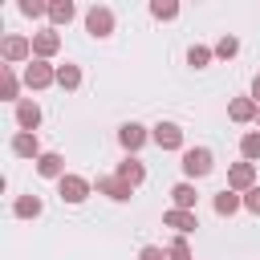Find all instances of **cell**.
<instances>
[{"mask_svg":"<svg viewBox=\"0 0 260 260\" xmlns=\"http://www.w3.org/2000/svg\"><path fill=\"white\" fill-rule=\"evenodd\" d=\"M171 199H175L179 211H195V187L191 183H175L171 187Z\"/></svg>","mask_w":260,"mask_h":260,"instance_id":"obj_19","label":"cell"},{"mask_svg":"<svg viewBox=\"0 0 260 260\" xmlns=\"http://www.w3.org/2000/svg\"><path fill=\"white\" fill-rule=\"evenodd\" d=\"M167 260H191V248H187V240H183V236H175V240H171Z\"/></svg>","mask_w":260,"mask_h":260,"instance_id":"obj_24","label":"cell"},{"mask_svg":"<svg viewBox=\"0 0 260 260\" xmlns=\"http://www.w3.org/2000/svg\"><path fill=\"white\" fill-rule=\"evenodd\" d=\"M118 179H126L130 187H138V183L146 179V167H142V158H134V154H126V158L118 162Z\"/></svg>","mask_w":260,"mask_h":260,"instance_id":"obj_14","label":"cell"},{"mask_svg":"<svg viewBox=\"0 0 260 260\" xmlns=\"http://www.w3.org/2000/svg\"><path fill=\"white\" fill-rule=\"evenodd\" d=\"M57 191H61L65 203H81V199L89 195V183H85L81 175H61V179H57Z\"/></svg>","mask_w":260,"mask_h":260,"instance_id":"obj_4","label":"cell"},{"mask_svg":"<svg viewBox=\"0 0 260 260\" xmlns=\"http://www.w3.org/2000/svg\"><path fill=\"white\" fill-rule=\"evenodd\" d=\"M150 12H154L158 20H171V16H179V4H171V0H154Z\"/></svg>","mask_w":260,"mask_h":260,"instance_id":"obj_25","label":"cell"},{"mask_svg":"<svg viewBox=\"0 0 260 260\" xmlns=\"http://www.w3.org/2000/svg\"><path fill=\"white\" fill-rule=\"evenodd\" d=\"M244 207H248V211H256V215H260V187H252V191H248V195H244Z\"/></svg>","mask_w":260,"mask_h":260,"instance_id":"obj_29","label":"cell"},{"mask_svg":"<svg viewBox=\"0 0 260 260\" xmlns=\"http://www.w3.org/2000/svg\"><path fill=\"white\" fill-rule=\"evenodd\" d=\"M138 260H167V252H162V248H154V244H146V248L138 252Z\"/></svg>","mask_w":260,"mask_h":260,"instance_id":"obj_30","label":"cell"},{"mask_svg":"<svg viewBox=\"0 0 260 260\" xmlns=\"http://www.w3.org/2000/svg\"><path fill=\"white\" fill-rule=\"evenodd\" d=\"M228 187H232V191H244V195H248V191L256 187V167H252V162H236V167L228 171Z\"/></svg>","mask_w":260,"mask_h":260,"instance_id":"obj_5","label":"cell"},{"mask_svg":"<svg viewBox=\"0 0 260 260\" xmlns=\"http://www.w3.org/2000/svg\"><path fill=\"white\" fill-rule=\"evenodd\" d=\"M85 28H89L93 37H110V32H114V12H110L106 4H93V8L85 12Z\"/></svg>","mask_w":260,"mask_h":260,"instance_id":"obj_3","label":"cell"},{"mask_svg":"<svg viewBox=\"0 0 260 260\" xmlns=\"http://www.w3.org/2000/svg\"><path fill=\"white\" fill-rule=\"evenodd\" d=\"M57 85L61 89H77L81 85V69L77 65H57Z\"/></svg>","mask_w":260,"mask_h":260,"instance_id":"obj_21","label":"cell"},{"mask_svg":"<svg viewBox=\"0 0 260 260\" xmlns=\"http://www.w3.org/2000/svg\"><path fill=\"white\" fill-rule=\"evenodd\" d=\"M256 122H260V118H256Z\"/></svg>","mask_w":260,"mask_h":260,"instance_id":"obj_32","label":"cell"},{"mask_svg":"<svg viewBox=\"0 0 260 260\" xmlns=\"http://www.w3.org/2000/svg\"><path fill=\"white\" fill-rule=\"evenodd\" d=\"M211 167H215V158H211V150H207V146H191V150H183V171H187L191 179L211 175Z\"/></svg>","mask_w":260,"mask_h":260,"instance_id":"obj_1","label":"cell"},{"mask_svg":"<svg viewBox=\"0 0 260 260\" xmlns=\"http://www.w3.org/2000/svg\"><path fill=\"white\" fill-rule=\"evenodd\" d=\"M0 53H4V61H8V65H16V61H24V57L32 53V41H28V37H4Z\"/></svg>","mask_w":260,"mask_h":260,"instance_id":"obj_9","label":"cell"},{"mask_svg":"<svg viewBox=\"0 0 260 260\" xmlns=\"http://www.w3.org/2000/svg\"><path fill=\"white\" fill-rule=\"evenodd\" d=\"M162 223H167V228H175L179 236H187V232H195V228H199L195 211H179V207H171V211L162 215Z\"/></svg>","mask_w":260,"mask_h":260,"instance_id":"obj_10","label":"cell"},{"mask_svg":"<svg viewBox=\"0 0 260 260\" xmlns=\"http://www.w3.org/2000/svg\"><path fill=\"white\" fill-rule=\"evenodd\" d=\"M252 102L260 106V73H256V81H252Z\"/></svg>","mask_w":260,"mask_h":260,"instance_id":"obj_31","label":"cell"},{"mask_svg":"<svg viewBox=\"0 0 260 260\" xmlns=\"http://www.w3.org/2000/svg\"><path fill=\"white\" fill-rule=\"evenodd\" d=\"M37 175H45V179H61V175H65V158L53 154V150L41 154V158H37Z\"/></svg>","mask_w":260,"mask_h":260,"instance_id":"obj_16","label":"cell"},{"mask_svg":"<svg viewBox=\"0 0 260 260\" xmlns=\"http://www.w3.org/2000/svg\"><path fill=\"white\" fill-rule=\"evenodd\" d=\"M73 12H77V8H73L69 0H53V4H49V20H53V24H69Z\"/></svg>","mask_w":260,"mask_h":260,"instance_id":"obj_20","label":"cell"},{"mask_svg":"<svg viewBox=\"0 0 260 260\" xmlns=\"http://www.w3.org/2000/svg\"><path fill=\"white\" fill-rule=\"evenodd\" d=\"M150 138L158 142V150H179V146H183V130H179L175 122H158Z\"/></svg>","mask_w":260,"mask_h":260,"instance_id":"obj_6","label":"cell"},{"mask_svg":"<svg viewBox=\"0 0 260 260\" xmlns=\"http://www.w3.org/2000/svg\"><path fill=\"white\" fill-rule=\"evenodd\" d=\"M240 154H244L248 162H252V158H260V134H256V130L240 138Z\"/></svg>","mask_w":260,"mask_h":260,"instance_id":"obj_23","label":"cell"},{"mask_svg":"<svg viewBox=\"0 0 260 260\" xmlns=\"http://www.w3.org/2000/svg\"><path fill=\"white\" fill-rule=\"evenodd\" d=\"M16 126L32 134V130L41 126V106H37V102H16Z\"/></svg>","mask_w":260,"mask_h":260,"instance_id":"obj_11","label":"cell"},{"mask_svg":"<svg viewBox=\"0 0 260 260\" xmlns=\"http://www.w3.org/2000/svg\"><path fill=\"white\" fill-rule=\"evenodd\" d=\"M12 154H16V158H41V146H37V134H28V130H20V134H12Z\"/></svg>","mask_w":260,"mask_h":260,"instance_id":"obj_13","label":"cell"},{"mask_svg":"<svg viewBox=\"0 0 260 260\" xmlns=\"http://www.w3.org/2000/svg\"><path fill=\"white\" fill-rule=\"evenodd\" d=\"M98 191H102V195H110V199H118V203L134 195V187H130L126 179H118V175H98Z\"/></svg>","mask_w":260,"mask_h":260,"instance_id":"obj_7","label":"cell"},{"mask_svg":"<svg viewBox=\"0 0 260 260\" xmlns=\"http://www.w3.org/2000/svg\"><path fill=\"white\" fill-rule=\"evenodd\" d=\"M41 207H45V203H41L37 195H20V199L12 203V215H16V219H37Z\"/></svg>","mask_w":260,"mask_h":260,"instance_id":"obj_18","label":"cell"},{"mask_svg":"<svg viewBox=\"0 0 260 260\" xmlns=\"http://www.w3.org/2000/svg\"><path fill=\"white\" fill-rule=\"evenodd\" d=\"M61 49V37H57V28H45V32H32V53H37V61H45V57H53Z\"/></svg>","mask_w":260,"mask_h":260,"instance_id":"obj_8","label":"cell"},{"mask_svg":"<svg viewBox=\"0 0 260 260\" xmlns=\"http://www.w3.org/2000/svg\"><path fill=\"white\" fill-rule=\"evenodd\" d=\"M236 53H240V41H236V37H219L215 57H236Z\"/></svg>","mask_w":260,"mask_h":260,"instance_id":"obj_26","label":"cell"},{"mask_svg":"<svg viewBox=\"0 0 260 260\" xmlns=\"http://www.w3.org/2000/svg\"><path fill=\"white\" fill-rule=\"evenodd\" d=\"M146 138H150V134H146V126H138V122H126V126L118 130V142H122V146H126L130 154H134V150H138V146H142Z\"/></svg>","mask_w":260,"mask_h":260,"instance_id":"obj_12","label":"cell"},{"mask_svg":"<svg viewBox=\"0 0 260 260\" xmlns=\"http://www.w3.org/2000/svg\"><path fill=\"white\" fill-rule=\"evenodd\" d=\"M228 118H232V122H252V118H260V106H256L252 98H236V102L228 106Z\"/></svg>","mask_w":260,"mask_h":260,"instance_id":"obj_15","label":"cell"},{"mask_svg":"<svg viewBox=\"0 0 260 260\" xmlns=\"http://www.w3.org/2000/svg\"><path fill=\"white\" fill-rule=\"evenodd\" d=\"M240 207H244V199H240L232 187H223V191L215 195V215H236Z\"/></svg>","mask_w":260,"mask_h":260,"instance_id":"obj_17","label":"cell"},{"mask_svg":"<svg viewBox=\"0 0 260 260\" xmlns=\"http://www.w3.org/2000/svg\"><path fill=\"white\" fill-rule=\"evenodd\" d=\"M57 81V69L49 65V61H28L24 65V85L28 89H45V85H53Z\"/></svg>","mask_w":260,"mask_h":260,"instance_id":"obj_2","label":"cell"},{"mask_svg":"<svg viewBox=\"0 0 260 260\" xmlns=\"http://www.w3.org/2000/svg\"><path fill=\"white\" fill-rule=\"evenodd\" d=\"M0 73H4V85H0V93H4L8 102H16V93H20V81H16L12 65H0Z\"/></svg>","mask_w":260,"mask_h":260,"instance_id":"obj_22","label":"cell"},{"mask_svg":"<svg viewBox=\"0 0 260 260\" xmlns=\"http://www.w3.org/2000/svg\"><path fill=\"white\" fill-rule=\"evenodd\" d=\"M20 12H24V16H45L49 4H41V0H20Z\"/></svg>","mask_w":260,"mask_h":260,"instance_id":"obj_28","label":"cell"},{"mask_svg":"<svg viewBox=\"0 0 260 260\" xmlns=\"http://www.w3.org/2000/svg\"><path fill=\"white\" fill-rule=\"evenodd\" d=\"M187 61H191L195 69H203V65L211 61V49H203V45H191V53H187Z\"/></svg>","mask_w":260,"mask_h":260,"instance_id":"obj_27","label":"cell"}]
</instances>
